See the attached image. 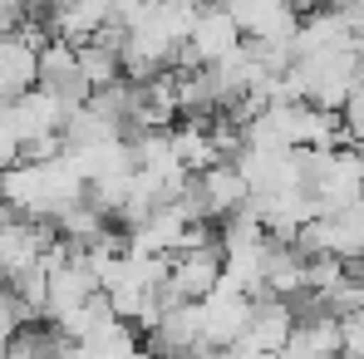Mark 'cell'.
<instances>
[{
  "label": "cell",
  "mask_w": 364,
  "mask_h": 359,
  "mask_svg": "<svg viewBox=\"0 0 364 359\" xmlns=\"http://www.w3.org/2000/svg\"><path fill=\"white\" fill-rule=\"evenodd\" d=\"M296 15H310V10H320V5H330V0H286Z\"/></svg>",
  "instance_id": "4"
},
{
  "label": "cell",
  "mask_w": 364,
  "mask_h": 359,
  "mask_svg": "<svg viewBox=\"0 0 364 359\" xmlns=\"http://www.w3.org/2000/svg\"><path fill=\"white\" fill-rule=\"evenodd\" d=\"M340 123H345L350 143H364V89H355V94L345 99V109H340Z\"/></svg>",
  "instance_id": "2"
},
{
  "label": "cell",
  "mask_w": 364,
  "mask_h": 359,
  "mask_svg": "<svg viewBox=\"0 0 364 359\" xmlns=\"http://www.w3.org/2000/svg\"><path fill=\"white\" fill-rule=\"evenodd\" d=\"M281 355L286 359H345V320L335 310H320V315L296 320Z\"/></svg>",
  "instance_id": "1"
},
{
  "label": "cell",
  "mask_w": 364,
  "mask_h": 359,
  "mask_svg": "<svg viewBox=\"0 0 364 359\" xmlns=\"http://www.w3.org/2000/svg\"><path fill=\"white\" fill-rule=\"evenodd\" d=\"M330 5L350 20V30H355V35H364V0H330Z\"/></svg>",
  "instance_id": "3"
},
{
  "label": "cell",
  "mask_w": 364,
  "mask_h": 359,
  "mask_svg": "<svg viewBox=\"0 0 364 359\" xmlns=\"http://www.w3.org/2000/svg\"><path fill=\"white\" fill-rule=\"evenodd\" d=\"M360 202H364V192H360Z\"/></svg>",
  "instance_id": "5"
}]
</instances>
